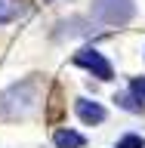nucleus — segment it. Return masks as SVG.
<instances>
[{
    "instance_id": "obj_9",
    "label": "nucleus",
    "mask_w": 145,
    "mask_h": 148,
    "mask_svg": "<svg viewBox=\"0 0 145 148\" xmlns=\"http://www.w3.org/2000/svg\"><path fill=\"white\" fill-rule=\"evenodd\" d=\"M133 92H136L139 99H145V80H136V83H133Z\"/></svg>"
},
{
    "instance_id": "obj_1",
    "label": "nucleus",
    "mask_w": 145,
    "mask_h": 148,
    "mask_svg": "<svg viewBox=\"0 0 145 148\" xmlns=\"http://www.w3.org/2000/svg\"><path fill=\"white\" fill-rule=\"evenodd\" d=\"M90 16L96 18L99 25L120 28V25H127L130 18L136 16V3H133V0H93Z\"/></svg>"
},
{
    "instance_id": "obj_6",
    "label": "nucleus",
    "mask_w": 145,
    "mask_h": 148,
    "mask_svg": "<svg viewBox=\"0 0 145 148\" xmlns=\"http://www.w3.org/2000/svg\"><path fill=\"white\" fill-rule=\"evenodd\" d=\"M19 16V3L16 0H0V25H6Z\"/></svg>"
},
{
    "instance_id": "obj_5",
    "label": "nucleus",
    "mask_w": 145,
    "mask_h": 148,
    "mask_svg": "<svg viewBox=\"0 0 145 148\" xmlns=\"http://www.w3.org/2000/svg\"><path fill=\"white\" fill-rule=\"evenodd\" d=\"M53 142H56V148H83V136L74 133V130H56Z\"/></svg>"
},
{
    "instance_id": "obj_8",
    "label": "nucleus",
    "mask_w": 145,
    "mask_h": 148,
    "mask_svg": "<svg viewBox=\"0 0 145 148\" xmlns=\"http://www.w3.org/2000/svg\"><path fill=\"white\" fill-rule=\"evenodd\" d=\"M118 105H120V108H127V111H139V105L133 102V96H127V92L118 96Z\"/></svg>"
},
{
    "instance_id": "obj_7",
    "label": "nucleus",
    "mask_w": 145,
    "mask_h": 148,
    "mask_svg": "<svg viewBox=\"0 0 145 148\" xmlns=\"http://www.w3.org/2000/svg\"><path fill=\"white\" fill-rule=\"evenodd\" d=\"M118 148H142V136H136V133H127V136L118 139Z\"/></svg>"
},
{
    "instance_id": "obj_2",
    "label": "nucleus",
    "mask_w": 145,
    "mask_h": 148,
    "mask_svg": "<svg viewBox=\"0 0 145 148\" xmlns=\"http://www.w3.org/2000/svg\"><path fill=\"white\" fill-rule=\"evenodd\" d=\"M34 83L31 80H22L19 86H12V90H6L3 96H0V117H25L28 111H31V105H34Z\"/></svg>"
},
{
    "instance_id": "obj_3",
    "label": "nucleus",
    "mask_w": 145,
    "mask_h": 148,
    "mask_svg": "<svg viewBox=\"0 0 145 148\" xmlns=\"http://www.w3.org/2000/svg\"><path fill=\"white\" fill-rule=\"evenodd\" d=\"M74 65H80V68L93 71L99 80H111V74H114V71H111V62L99 53V49H80V53L74 56Z\"/></svg>"
},
{
    "instance_id": "obj_4",
    "label": "nucleus",
    "mask_w": 145,
    "mask_h": 148,
    "mask_svg": "<svg viewBox=\"0 0 145 148\" xmlns=\"http://www.w3.org/2000/svg\"><path fill=\"white\" fill-rule=\"evenodd\" d=\"M77 117L83 120V123H102L105 120V108H102L99 102H90V99H80L77 102Z\"/></svg>"
}]
</instances>
